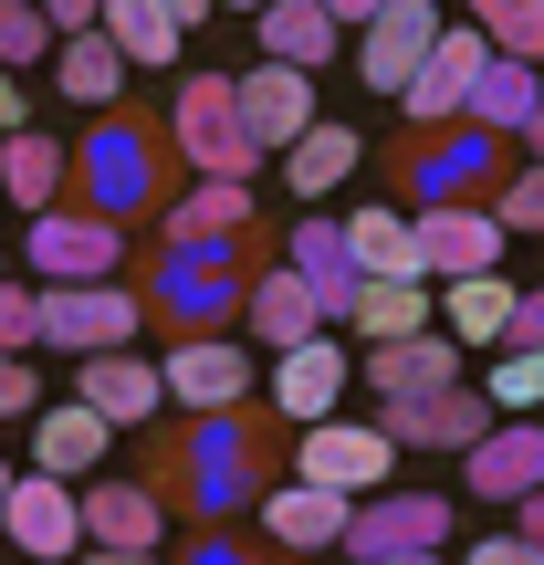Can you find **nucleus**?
<instances>
[{"label": "nucleus", "mask_w": 544, "mask_h": 565, "mask_svg": "<svg viewBox=\"0 0 544 565\" xmlns=\"http://www.w3.org/2000/svg\"><path fill=\"white\" fill-rule=\"evenodd\" d=\"M263 461H273V419H252V408H221V419H189L179 440L158 450V503L179 492L200 524H221V513H242L252 503V482H263Z\"/></svg>", "instance_id": "nucleus-1"}, {"label": "nucleus", "mask_w": 544, "mask_h": 565, "mask_svg": "<svg viewBox=\"0 0 544 565\" xmlns=\"http://www.w3.org/2000/svg\"><path fill=\"white\" fill-rule=\"evenodd\" d=\"M168 200V137L158 126H137L116 105L105 126H84V147H74V210H95V221H137V210H158Z\"/></svg>", "instance_id": "nucleus-2"}, {"label": "nucleus", "mask_w": 544, "mask_h": 565, "mask_svg": "<svg viewBox=\"0 0 544 565\" xmlns=\"http://www.w3.org/2000/svg\"><path fill=\"white\" fill-rule=\"evenodd\" d=\"M168 147H179L200 179H252L263 168V137L242 126V105H231V74H189L179 84V105H168Z\"/></svg>", "instance_id": "nucleus-3"}, {"label": "nucleus", "mask_w": 544, "mask_h": 565, "mask_svg": "<svg viewBox=\"0 0 544 565\" xmlns=\"http://www.w3.org/2000/svg\"><path fill=\"white\" fill-rule=\"evenodd\" d=\"M242 252H252V231H242V242L168 252V263H158V294H137V303H158L179 335H210L221 315H242V282H252V263H242Z\"/></svg>", "instance_id": "nucleus-4"}, {"label": "nucleus", "mask_w": 544, "mask_h": 565, "mask_svg": "<svg viewBox=\"0 0 544 565\" xmlns=\"http://www.w3.org/2000/svg\"><path fill=\"white\" fill-rule=\"evenodd\" d=\"M147 303L126 294V282H42L32 294V345H53V356H105V345L137 335Z\"/></svg>", "instance_id": "nucleus-5"}, {"label": "nucleus", "mask_w": 544, "mask_h": 565, "mask_svg": "<svg viewBox=\"0 0 544 565\" xmlns=\"http://www.w3.org/2000/svg\"><path fill=\"white\" fill-rule=\"evenodd\" d=\"M345 377H356V345L324 324V335L282 345V366L252 387V398H263V419H273V429H314V419H335V408H345Z\"/></svg>", "instance_id": "nucleus-6"}, {"label": "nucleus", "mask_w": 544, "mask_h": 565, "mask_svg": "<svg viewBox=\"0 0 544 565\" xmlns=\"http://www.w3.org/2000/svg\"><path fill=\"white\" fill-rule=\"evenodd\" d=\"M387 461H398V440H387L377 419H314L294 440V482H314V492H335V503H366V492H387Z\"/></svg>", "instance_id": "nucleus-7"}, {"label": "nucleus", "mask_w": 544, "mask_h": 565, "mask_svg": "<svg viewBox=\"0 0 544 565\" xmlns=\"http://www.w3.org/2000/svg\"><path fill=\"white\" fill-rule=\"evenodd\" d=\"M450 492H366V503H345V545L356 565H387V555H440L450 545Z\"/></svg>", "instance_id": "nucleus-8"}, {"label": "nucleus", "mask_w": 544, "mask_h": 565, "mask_svg": "<svg viewBox=\"0 0 544 565\" xmlns=\"http://www.w3.org/2000/svg\"><path fill=\"white\" fill-rule=\"evenodd\" d=\"M126 273V231L95 210H32V282H116Z\"/></svg>", "instance_id": "nucleus-9"}, {"label": "nucleus", "mask_w": 544, "mask_h": 565, "mask_svg": "<svg viewBox=\"0 0 544 565\" xmlns=\"http://www.w3.org/2000/svg\"><path fill=\"white\" fill-rule=\"evenodd\" d=\"M158 387L189 408V419H221V408H252L263 366H252L231 335H179V345H168V366H158Z\"/></svg>", "instance_id": "nucleus-10"}, {"label": "nucleus", "mask_w": 544, "mask_h": 565, "mask_svg": "<svg viewBox=\"0 0 544 565\" xmlns=\"http://www.w3.org/2000/svg\"><path fill=\"white\" fill-rule=\"evenodd\" d=\"M408 242H419V273L429 282H471V273H503L513 231L492 221V210H471V200H429L419 221H408Z\"/></svg>", "instance_id": "nucleus-11"}, {"label": "nucleus", "mask_w": 544, "mask_h": 565, "mask_svg": "<svg viewBox=\"0 0 544 565\" xmlns=\"http://www.w3.org/2000/svg\"><path fill=\"white\" fill-rule=\"evenodd\" d=\"M356 32H366V42H356L366 95H387V105H398V84L419 74V53L440 42V0H377V11H366Z\"/></svg>", "instance_id": "nucleus-12"}, {"label": "nucleus", "mask_w": 544, "mask_h": 565, "mask_svg": "<svg viewBox=\"0 0 544 565\" xmlns=\"http://www.w3.org/2000/svg\"><path fill=\"white\" fill-rule=\"evenodd\" d=\"M482 63H492V42L471 32V21H461V32H450V21H440V42H429V53H419V74L398 84V116L440 137V126L461 116V95H471V74H482Z\"/></svg>", "instance_id": "nucleus-13"}, {"label": "nucleus", "mask_w": 544, "mask_h": 565, "mask_svg": "<svg viewBox=\"0 0 544 565\" xmlns=\"http://www.w3.org/2000/svg\"><path fill=\"white\" fill-rule=\"evenodd\" d=\"M0 545H21L32 565H63V555H84V513H74V482H53V471L11 482V503H0Z\"/></svg>", "instance_id": "nucleus-14"}, {"label": "nucleus", "mask_w": 544, "mask_h": 565, "mask_svg": "<svg viewBox=\"0 0 544 565\" xmlns=\"http://www.w3.org/2000/svg\"><path fill=\"white\" fill-rule=\"evenodd\" d=\"M377 429H387L398 450H471V440L492 429V398H482V387H429V398H387V408H377Z\"/></svg>", "instance_id": "nucleus-15"}, {"label": "nucleus", "mask_w": 544, "mask_h": 565, "mask_svg": "<svg viewBox=\"0 0 544 565\" xmlns=\"http://www.w3.org/2000/svg\"><path fill=\"white\" fill-rule=\"evenodd\" d=\"M461 482L482 492V503H524V492H544V419H492L482 440L461 450Z\"/></svg>", "instance_id": "nucleus-16"}, {"label": "nucleus", "mask_w": 544, "mask_h": 565, "mask_svg": "<svg viewBox=\"0 0 544 565\" xmlns=\"http://www.w3.org/2000/svg\"><path fill=\"white\" fill-rule=\"evenodd\" d=\"M356 366H366V387H377V408L387 398H429V387H461V345H450L440 324L387 335V345H356Z\"/></svg>", "instance_id": "nucleus-17"}, {"label": "nucleus", "mask_w": 544, "mask_h": 565, "mask_svg": "<svg viewBox=\"0 0 544 565\" xmlns=\"http://www.w3.org/2000/svg\"><path fill=\"white\" fill-rule=\"evenodd\" d=\"M74 398L95 408L105 429H137V419H158V408H168V387H158V366H147V356L105 345V356H84V366H74Z\"/></svg>", "instance_id": "nucleus-18"}, {"label": "nucleus", "mask_w": 544, "mask_h": 565, "mask_svg": "<svg viewBox=\"0 0 544 565\" xmlns=\"http://www.w3.org/2000/svg\"><path fill=\"white\" fill-rule=\"evenodd\" d=\"M74 513H84V545H116V555L168 545V503L147 482H95V492H74Z\"/></svg>", "instance_id": "nucleus-19"}, {"label": "nucleus", "mask_w": 544, "mask_h": 565, "mask_svg": "<svg viewBox=\"0 0 544 565\" xmlns=\"http://www.w3.org/2000/svg\"><path fill=\"white\" fill-rule=\"evenodd\" d=\"M273 158H282V200H335V189L356 179L366 137H356L345 116H314V126H303L294 147H273Z\"/></svg>", "instance_id": "nucleus-20"}, {"label": "nucleus", "mask_w": 544, "mask_h": 565, "mask_svg": "<svg viewBox=\"0 0 544 565\" xmlns=\"http://www.w3.org/2000/svg\"><path fill=\"white\" fill-rule=\"evenodd\" d=\"M252 221H263L252 179H189L179 200H168V252H200V242H242Z\"/></svg>", "instance_id": "nucleus-21"}, {"label": "nucleus", "mask_w": 544, "mask_h": 565, "mask_svg": "<svg viewBox=\"0 0 544 565\" xmlns=\"http://www.w3.org/2000/svg\"><path fill=\"white\" fill-rule=\"evenodd\" d=\"M231 105H242V126L263 137V158H273V147H294L303 126H314V74H294V63H263V74L231 84Z\"/></svg>", "instance_id": "nucleus-22"}, {"label": "nucleus", "mask_w": 544, "mask_h": 565, "mask_svg": "<svg viewBox=\"0 0 544 565\" xmlns=\"http://www.w3.org/2000/svg\"><path fill=\"white\" fill-rule=\"evenodd\" d=\"M429 324H440L461 356H482V345H503L513 324V282L503 273H471V282H429Z\"/></svg>", "instance_id": "nucleus-23"}, {"label": "nucleus", "mask_w": 544, "mask_h": 565, "mask_svg": "<svg viewBox=\"0 0 544 565\" xmlns=\"http://www.w3.org/2000/svg\"><path fill=\"white\" fill-rule=\"evenodd\" d=\"M282 263H294L303 273V294H314V315L324 324H345V303H356V263H345V231L335 221H294V231H282Z\"/></svg>", "instance_id": "nucleus-24"}, {"label": "nucleus", "mask_w": 544, "mask_h": 565, "mask_svg": "<svg viewBox=\"0 0 544 565\" xmlns=\"http://www.w3.org/2000/svg\"><path fill=\"white\" fill-rule=\"evenodd\" d=\"M0 200L63 210V200H74V147H63V137H32V126H11V137H0Z\"/></svg>", "instance_id": "nucleus-25"}, {"label": "nucleus", "mask_w": 544, "mask_h": 565, "mask_svg": "<svg viewBox=\"0 0 544 565\" xmlns=\"http://www.w3.org/2000/svg\"><path fill=\"white\" fill-rule=\"evenodd\" d=\"M242 324L273 345V356H282V345H303V335H324V315H314V294H303L294 263H263V273L242 282Z\"/></svg>", "instance_id": "nucleus-26"}, {"label": "nucleus", "mask_w": 544, "mask_h": 565, "mask_svg": "<svg viewBox=\"0 0 544 565\" xmlns=\"http://www.w3.org/2000/svg\"><path fill=\"white\" fill-rule=\"evenodd\" d=\"M116 450V429L95 419L84 398H63V408H32V471H53V482H84V471Z\"/></svg>", "instance_id": "nucleus-27"}, {"label": "nucleus", "mask_w": 544, "mask_h": 565, "mask_svg": "<svg viewBox=\"0 0 544 565\" xmlns=\"http://www.w3.org/2000/svg\"><path fill=\"white\" fill-rule=\"evenodd\" d=\"M263 545H273L282 565H303V555L345 545V503H335V492H314V482L273 492V503H263Z\"/></svg>", "instance_id": "nucleus-28"}, {"label": "nucleus", "mask_w": 544, "mask_h": 565, "mask_svg": "<svg viewBox=\"0 0 544 565\" xmlns=\"http://www.w3.org/2000/svg\"><path fill=\"white\" fill-rule=\"evenodd\" d=\"M398 179H408V200H450V189L503 179V168H492V137H482V126H461V137H419Z\"/></svg>", "instance_id": "nucleus-29"}, {"label": "nucleus", "mask_w": 544, "mask_h": 565, "mask_svg": "<svg viewBox=\"0 0 544 565\" xmlns=\"http://www.w3.org/2000/svg\"><path fill=\"white\" fill-rule=\"evenodd\" d=\"M252 32H263V63L314 74V63H335V32H345V21L324 11V0H263V11H252Z\"/></svg>", "instance_id": "nucleus-30"}, {"label": "nucleus", "mask_w": 544, "mask_h": 565, "mask_svg": "<svg viewBox=\"0 0 544 565\" xmlns=\"http://www.w3.org/2000/svg\"><path fill=\"white\" fill-rule=\"evenodd\" d=\"M335 231H345V263H356L366 282H429V273H419V242H408V210L366 200L356 221H335Z\"/></svg>", "instance_id": "nucleus-31"}, {"label": "nucleus", "mask_w": 544, "mask_h": 565, "mask_svg": "<svg viewBox=\"0 0 544 565\" xmlns=\"http://www.w3.org/2000/svg\"><path fill=\"white\" fill-rule=\"evenodd\" d=\"M534 63H503L492 53L482 74H471V95H461V126H482V137H524V116H534Z\"/></svg>", "instance_id": "nucleus-32"}, {"label": "nucleus", "mask_w": 544, "mask_h": 565, "mask_svg": "<svg viewBox=\"0 0 544 565\" xmlns=\"http://www.w3.org/2000/svg\"><path fill=\"white\" fill-rule=\"evenodd\" d=\"M126 74H137V63H126L105 32H63V42H53V84H63L74 105H126Z\"/></svg>", "instance_id": "nucleus-33"}, {"label": "nucleus", "mask_w": 544, "mask_h": 565, "mask_svg": "<svg viewBox=\"0 0 544 565\" xmlns=\"http://www.w3.org/2000/svg\"><path fill=\"white\" fill-rule=\"evenodd\" d=\"M95 32L116 42L126 63H179V11H168V0H95Z\"/></svg>", "instance_id": "nucleus-34"}, {"label": "nucleus", "mask_w": 544, "mask_h": 565, "mask_svg": "<svg viewBox=\"0 0 544 565\" xmlns=\"http://www.w3.org/2000/svg\"><path fill=\"white\" fill-rule=\"evenodd\" d=\"M419 324H429V282H356V303H345V335L356 345L419 335Z\"/></svg>", "instance_id": "nucleus-35"}, {"label": "nucleus", "mask_w": 544, "mask_h": 565, "mask_svg": "<svg viewBox=\"0 0 544 565\" xmlns=\"http://www.w3.org/2000/svg\"><path fill=\"white\" fill-rule=\"evenodd\" d=\"M471 32L503 63H544V0H471Z\"/></svg>", "instance_id": "nucleus-36"}, {"label": "nucleus", "mask_w": 544, "mask_h": 565, "mask_svg": "<svg viewBox=\"0 0 544 565\" xmlns=\"http://www.w3.org/2000/svg\"><path fill=\"white\" fill-rule=\"evenodd\" d=\"M482 398H492V419H544V345H503Z\"/></svg>", "instance_id": "nucleus-37"}, {"label": "nucleus", "mask_w": 544, "mask_h": 565, "mask_svg": "<svg viewBox=\"0 0 544 565\" xmlns=\"http://www.w3.org/2000/svg\"><path fill=\"white\" fill-rule=\"evenodd\" d=\"M53 21H42V0H0V74H21V63H42L53 53Z\"/></svg>", "instance_id": "nucleus-38"}, {"label": "nucleus", "mask_w": 544, "mask_h": 565, "mask_svg": "<svg viewBox=\"0 0 544 565\" xmlns=\"http://www.w3.org/2000/svg\"><path fill=\"white\" fill-rule=\"evenodd\" d=\"M492 221H503V231H544V158H524V168L492 179Z\"/></svg>", "instance_id": "nucleus-39"}, {"label": "nucleus", "mask_w": 544, "mask_h": 565, "mask_svg": "<svg viewBox=\"0 0 544 565\" xmlns=\"http://www.w3.org/2000/svg\"><path fill=\"white\" fill-rule=\"evenodd\" d=\"M32 294H42V282L0 273V356H32Z\"/></svg>", "instance_id": "nucleus-40"}, {"label": "nucleus", "mask_w": 544, "mask_h": 565, "mask_svg": "<svg viewBox=\"0 0 544 565\" xmlns=\"http://www.w3.org/2000/svg\"><path fill=\"white\" fill-rule=\"evenodd\" d=\"M42 408V366L32 356H0V419H32Z\"/></svg>", "instance_id": "nucleus-41"}, {"label": "nucleus", "mask_w": 544, "mask_h": 565, "mask_svg": "<svg viewBox=\"0 0 544 565\" xmlns=\"http://www.w3.org/2000/svg\"><path fill=\"white\" fill-rule=\"evenodd\" d=\"M461 565H544V555L524 545V534H482V545H471Z\"/></svg>", "instance_id": "nucleus-42"}, {"label": "nucleus", "mask_w": 544, "mask_h": 565, "mask_svg": "<svg viewBox=\"0 0 544 565\" xmlns=\"http://www.w3.org/2000/svg\"><path fill=\"white\" fill-rule=\"evenodd\" d=\"M503 345H544V294H513V324H503Z\"/></svg>", "instance_id": "nucleus-43"}, {"label": "nucleus", "mask_w": 544, "mask_h": 565, "mask_svg": "<svg viewBox=\"0 0 544 565\" xmlns=\"http://www.w3.org/2000/svg\"><path fill=\"white\" fill-rule=\"evenodd\" d=\"M42 21L53 32H95V0H42Z\"/></svg>", "instance_id": "nucleus-44"}, {"label": "nucleus", "mask_w": 544, "mask_h": 565, "mask_svg": "<svg viewBox=\"0 0 544 565\" xmlns=\"http://www.w3.org/2000/svg\"><path fill=\"white\" fill-rule=\"evenodd\" d=\"M11 126H32V95H21V74H0V137Z\"/></svg>", "instance_id": "nucleus-45"}, {"label": "nucleus", "mask_w": 544, "mask_h": 565, "mask_svg": "<svg viewBox=\"0 0 544 565\" xmlns=\"http://www.w3.org/2000/svg\"><path fill=\"white\" fill-rule=\"evenodd\" d=\"M513 534H524V545L544 555V492H524V503H513Z\"/></svg>", "instance_id": "nucleus-46"}, {"label": "nucleus", "mask_w": 544, "mask_h": 565, "mask_svg": "<svg viewBox=\"0 0 544 565\" xmlns=\"http://www.w3.org/2000/svg\"><path fill=\"white\" fill-rule=\"evenodd\" d=\"M74 565H168V555H116V545H84Z\"/></svg>", "instance_id": "nucleus-47"}, {"label": "nucleus", "mask_w": 544, "mask_h": 565, "mask_svg": "<svg viewBox=\"0 0 544 565\" xmlns=\"http://www.w3.org/2000/svg\"><path fill=\"white\" fill-rule=\"evenodd\" d=\"M189 565H242V555H231L221 534H200V545H189Z\"/></svg>", "instance_id": "nucleus-48"}, {"label": "nucleus", "mask_w": 544, "mask_h": 565, "mask_svg": "<svg viewBox=\"0 0 544 565\" xmlns=\"http://www.w3.org/2000/svg\"><path fill=\"white\" fill-rule=\"evenodd\" d=\"M168 11H179V32H200V21L221 11V0H168Z\"/></svg>", "instance_id": "nucleus-49"}, {"label": "nucleus", "mask_w": 544, "mask_h": 565, "mask_svg": "<svg viewBox=\"0 0 544 565\" xmlns=\"http://www.w3.org/2000/svg\"><path fill=\"white\" fill-rule=\"evenodd\" d=\"M324 11H335V21H345V32H356V21H366V11H377V0H324Z\"/></svg>", "instance_id": "nucleus-50"}, {"label": "nucleus", "mask_w": 544, "mask_h": 565, "mask_svg": "<svg viewBox=\"0 0 544 565\" xmlns=\"http://www.w3.org/2000/svg\"><path fill=\"white\" fill-rule=\"evenodd\" d=\"M524 147H534V158H544V95H534V116H524Z\"/></svg>", "instance_id": "nucleus-51"}, {"label": "nucleus", "mask_w": 544, "mask_h": 565, "mask_svg": "<svg viewBox=\"0 0 544 565\" xmlns=\"http://www.w3.org/2000/svg\"><path fill=\"white\" fill-rule=\"evenodd\" d=\"M387 565H440V555H387Z\"/></svg>", "instance_id": "nucleus-52"}, {"label": "nucleus", "mask_w": 544, "mask_h": 565, "mask_svg": "<svg viewBox=\"0 0 544 565\" xmlns=\"http://www.w3.org/2000/svg\"><path fill=\"white\" fill-rule=\"evenodd\" d=\"M231 11H263V0H231Z\"/></svg>", "instance_id": "nucleus-53"}, {"label": "nucleus", "mask_w": 544, "mask_h": 565, "mask_svg": "<svg viewBox=\"0 0 544 565\" xmlns=\"http://www.w3.org/2000/svg\"><path fill=\"white\" fill-rule=\"evenodd\" d=\"M0 503H11V471H0Z\"/></svg>", "instance_id": "nucleus-54"}, {"label": "nucleus", "mask_w": 544, "mask_h": 565, "mask_svg": "<svg viewBox=\"0 0 544 565\" xmlns=\"http://www.w3.org/2000/svg\"><path fill=\"white\" fill-rule=\"evenodd\" d=\"M0 273H11V263H0Z\"/></svg>", "instance_id": "nucleus-55"}]
</instances>
